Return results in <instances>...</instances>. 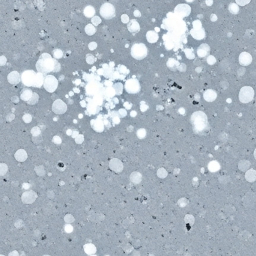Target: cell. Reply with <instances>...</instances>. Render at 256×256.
I'll return each mask as SVG.
<instances>
[{
    "label": "cell",
    "mask_w": 256,
    "mask_h": 256,
    "mask_svg": "<svg viewBox=\"0 0 256 256\" xmlns=\"http://www.w3.org/2000/svg\"><path fill=\"white\" fill-rule=\"evenodd\" d=\"M191 123L195 133H203L208 127V118L203 112L194 113L191 116Z\"/></svg>",
    "instance_id": "6da1fadb"
},
{
    "label": "cell",
    "mask_w": 256,
    "mask_h": 256,
    "mask_svg": "<svg viewBox=\"0 0 256 256\" xmlns=\"http://www.w3.org/2000/svg\"><path fill=\"white\" fill-rule=\"evenodd\" d=\"M36 67L41 74L50 73L54 70L56 67V61H54L50 55L44 54L36 64Z\"/></svg>",
    "instance_id": "7a4b0ae2"
},
{
    "label": "cell",
    "mask_w": 256,
    "mask_h": 256,
    "mask_svg": "<svg viewBox=\"0 0 256 256\" xmlns=\"http://www.w3.org/2000/svg\"><path fill=\"white\" fill-rule=\"evenodd\" d=\"M148 54L147 47L143 44H135L131 48V55L138 60L143 59Z\"/></svg>",
    "instance_id": "3957f363"
},
{
    "label": "cell",
    "mask_w": 256,
    "mask_h": 256,
    "mask_svg": "<svg viewBox=\"0 0 256 256\" xmlns=\"http://www.w3.org/2000/svg\"><path fill=\"white\" fill-rule=\"evenodd\" d=\"M254 95L255 92L252 88L250 86H244L240 90L238 97L241 103H247L252 100Z\"/></svg>",
    "instance_id": "277c9868"
},
{
    "label": "cell",
    "mask_w": 256,
    "mask_h": 256,
    "mask_svg": "<svg viewBox=\"0 0 256 256\" xmlns=\"http://www.w3.org/2000/svg\"><path fill=\"white\" fill-rule=\"evenodd\" d=\"M100 13L104 19H112L116 14V9L112 4L104 3L100 8Z\"/></svg>",
    "instance_id": "5b68a950"
},
{
    "label": "cell",
    "mask_w": 256,
    "mask_h": 256,
    "mask_svg": "<svg viewBox=\"0 0 256 256\" xmlns=\"http://www.w3.org/2000/svg\"><path fill=\"white\" fill-rule=\"evenodd\" d=\"M44 87L48 92H53L58 87V80L53 76L48 75L44 79Z\"/></svg>",
    "instance_id": "8992f818"
},
{
    "label": "cell",
    "mask_w": 256,
    "mask_h": 256,
    "mask_svg": "<svg viewBox=\"0 0 256 256\" xmlns=\"http://www.w3.org/2000/svg\"><path fill=\"white\" fill-rule=\"evenodd\" d=\"M35 76V73L33 70H26L23 73L21 80L25 86H34Z\"/></svg>",
    "instance_id": "52a82bcc"
},
{
    "label": "cell",
    "mask_w": 256,
    "mask_h": 256,
    "mask_svg": "<svg viewBox=\"0 0 256 256\" xmlns=\"http://www.w3.org/2000/svg\"><path fill=\"white\" fill-rule=\"evenodd\" d=\"M125 89L128 93L130 94H134V93L139 92L140 90V85L138 80L130 79L127 80L125 84Z\"/></svg>",
    "instance_id": "ba28073f"
},
{
    "label": "cell",
    "mask_w": 256,
    "mask_h": 256,
    "mask_svg": "<svg viewBox=\"0 0 256 256\" xmlns=\"http://www.w3.org/2000/svg\"><path fill=\"white\" fill-rule=\"evenodd\" d=\"M52 110L56 114H64L67 111V105L65 104L64 101H62L60 99H58L53 103V106H52Z\"/></svg>",
    "instance_id": "9c48e42d"
},
{
    "label": "cell",
    "mask_w": 256,
    "mask_h": 256,
    "mask_svg": "<svg viewBox=\"0 0 256 256\" xmlns=\"http://www.w3.org/2000/svg\"><path fill=\"white\" fill-rule=\"evenodd\" d=\"M38 195L34 191H26L22 195V202L25 204H31L34 202Z\"/></svg>",
    "instance_id": "30bf717a"
},
{
    "label": "cell",
    "mask_w": 256,
    "mask_h": 256,
    "mask_svg": "<svg viewBox=\"0 0 256 256\" xmlns=\"http://www.w3.org/2000/svg\"><path fill=\"white\" fill-rule=\"evenodd\" d=\"M109 167L113 172H121L123 170V163L120 159L117 158H113L109 162Z\"/></svg>",
    "instance_id": "8fae6325"
},
{
    "label": "cell",
    "mask_w": 256,
    "mask_h": 256,
    "mask_svg": "<svg viewBox=\"0 0 256 256\" xmlns=\"http://www.w3.org/2000/svg\"><path fill=\"white\" fill-rule=\"evenodd\" d=\"M252 61V58L251 55L248 53H242L239 56V62L241 65L243 66H247L249 64H251Z\"/></svg>",
    "instance_id": "7c38bea8"
},
{
    "label": "cell",
    "mask_w": 256,
    "mask_h": 256,
    "mask_svg": "<svg viewBox=\"0 0 256 256\" xmlns=\"http://www.w3.org/2000/svg\"><path fill=\"white\" fill-rule=\"evenodd\" d=\"M175 13L181 16H187L190 13V8L187 5H179L175 8Z\"/></svg>",
    "instance_id": "4fadbf2b"
},
{
    "label": "cell",
    "mask_w": 256,
    "mask_h": 256,
    "mask_svg": "<svg viewBox=\"0 0 256 256\" xmlns=\"http://www.w3.org/2000/svg\"><path fill=\"white\" fill-rule=\"evenodd\" d=\"M20 76L19 73L17 71H13L10 73L8 76V80L11 84L16 85L17 83H19L20 81Z\"/></svg>",
    "instance_id": "5bb4252c"
},
{
    "label": "cell",
    "mask_w": 256,
    "mask_h": 256,
    "mask_svg": "<svg viewBox=\"0 0 256 256\" xmlns=\"http://www.w3.org/2000/svg\"><path fill=\"white\" fill-rule=\"evenodd\" d=\"M217 94L215 91L212 89H208L206 90L204 93V98L208 102H213L217 99Z\"/></svg>",
    "instance_id": "9a60e30c"
},
{
    "label": "cell",
    "mask_w": 256,
    "mask_h": 256,
    "mask_svg": "<svg viewBox=\"0 0 256 256\" xmlns=\"http://www.w3.org/2000/svg\"><path fill=\"white\" fill-rule=\"evenodd\" d=\"M245 178L248 182H255L256 181V171L253 169L247 170L245 174Z\"/></svg>",
    "instance_id": "2e32d148"
},
{
    "label": "cell",
    "mask_w": 256,
    "mask_h": 256,
    "mask_svg": "<svg viewBox=\"0 0 256 256\" xmlns=\"http://www.w3.org/2000/svg\"><path fill=\"white\" fill-rule=\"evenodd\" d=\"M15 159L19 162H23L27 159V153L23 149H20V150L17 151L14 154Z\"/></svg>",
    "instance_id": "e0dca14e"
},
{
    "label": "cell",
    "mask_w": 256,
    "mask_h": 256,
    "mask_svg": "<svg viewBox=\"0 0 256 256\" xmlns=\"http://www.w3.org/2000/svg\"><path fill=\"white\" fill-rule=\"evenodd\" d=\"M127 28L130 32H137L140 29V26H139V24L137 21L135 20H132L128 23Z\"/></svg>",
    "instance_id": "ac0fdd59"
},
{
    "label": "cell",
    "mask_w": 256,
    "mask_h": 256,
    "mask_svg": "<svg viewBox=\"0 0 256 256\" xmlns=\"http://www.w3.org/2000/svg\"><path fill=\"white\" fill-rule=\"evenodd\" d=\"M33 93L29 89H24L21 93V99L24 101H29L31 98Z\"/></svg>",
    "instance_id": "d6986e66"
},
{
    "label": "cell",
    "mask_w": 256,
    "mask_h": 256,
    "mask_svg": "<svg viewBox=\"0 0 256 256\" xmlns=\"http://www.w3.org/2000/svg\"><path fill=\"white\" fill-rule=\"evenodd\" d=\"M219 169H220V165L217 161H211L208 164V169L210 170V172H216L219 170Z\"/></svg>",
    "instance_id": "ffe728a7"
},
{
    "label": "cell",
    "mask_w": 256,
    "mask_h": 256,
    "mask_svg": "<svg viewBox=\"0 0 256 256\" xmlns=\"http://www.w3.org/2000/svg\"><path fill=\"white\" fill-rule=\"evenodd\" d=\"M146 38L148 42L150 43H155L158 40V34H157L155 31H150L146 34Z\"/></svg>",
    "instance_id": "44dd1931"
},
{
    "label": "cell",
    "mask_w": 256,
    "mask_h": 256,
    "mask_svg": "<svg viewBox=\"0 0 256 256\" xmlns=\"http://www.w3.org/2000/svg\"><path fill=\"white\" fill-rule=\"evenodd\" d=\"M130 180L133 184H139L142 181V175L139 172H135L130 175Z\"/></svg>",
    "instance_id": "7402d4cb"
},
{
    "label": "cell",
    "mask_w": 256,
    "mask_h": 256,
    "mask_svg": "<svg viewBox=\"0 0 256 256\" xmlns=\"http://www.w3.org/2000/svg\"><path fill=\"white\" fill-rule=\"evenodd\" d=\"M44 77H43L42 74H41V73H38V74H36L35 76V80H34V86H35V87H41V86H42L43 84H44Z\"/></svg>",
    "instance_id": "603a6c76"
},
{
    "label": "cell",
    "mask_w": 256,
    "mask_h": 256,
    "mask_svg": "<svg viewBox=\"0 0 256 256\" xmlns=\"http://www.w3.org/2000/svg\"><path fill=\"white\" fill-rule=\"evenodd\" d=\"M250 166V162L248 160H241L238 163V169L242 172H246L249 170V168Z\"/></svg>",
    "instance_id": "cb8c5ba5"
},
{
    "label": "cell",
    "mask_w": 256,
    "mask_h": 256,
    "mask_svg": "<svg viewBox=\"0 0 256 256\" xmlns=\"http://www.w3.org/2000/svg\"><path fill=\"white\" fill-rule=\"evenodd\" d=\"M210 48L206 44H203L198 48V55L200 57H204L208 54V51H209Z\"/></svg>",
    "instance_id": "d4e9b609"
},
{
    "label": "cell",
    "mask_w": 256,
    "mask_h": 256,
    "mask_svg": "<svg viewBox=\"0 0 256 256\" xmlns=\"http://www.w3.org/2000/svg\"><path fill=\"white\" fill-rule=\"evenodd\" d=\"M191 34H192V37L196 39H202L205 36V33L202 30L200 29H192L191 31Z\"/></svg>",
    "instance_id": "484cf974"
},
{
    "label": "cell",
    "mask_w": 256,
    "mask_h": 256,
    "mask_svg": "<svg viewBox=\"0 0 256 256\" xmlns=\"http://www.w3.org/2000/svg\"><path fill=\"white\" fill-rule=\"evenodd\" d=\"M94 8L91 6H87L84 10V14L87 17H92L94 15Z\"/></svg>",
    "instance_id": "4316f807"
},
{
    "label": "cell",
    "mask_w": 256,
    "mask_h": 256,
    "mask_svg": "<svg viewBox=\"0 0 256 256\" xmlns=\"http://www.w3.org/2000/svg\"><path fill=\"white\" fill-rule=\"evenodd\" d=\"M85 251L87 254H93V253L95 252L96 248L92 244H87L86 246H85Z\"/></svg>",
    "instance_id": "83f0119b"
},
{
    "label": "cell",
    "mask_w": 256,
    "mask_h": 256,
    "mask_svg": "<svg viewBox=\"0 0 256 256\" xmlns=\"http://www.w3.org/2000/svg\"><path fill=\"white\" fill-rule=\"evenodd\" d=\"M85 30H86V32L89 35H92L93 34H94V32H95V31H96L95 28H94V27L92 25H91V24L86 26Z\"/></svg>",
    "instance_id": "f1b7e54d"
},
{
    "label": "cell",
    "mask_w": 256,
    "mask_h": 256,
    "mask_svg": "<svg viewBox=\"0 0 256 256\" xmlns=\"http://www.w3.org/2000/svg\"><path fill=\"white\" fill-rule=\"evenodd\" d=\"M8 166L5 163H0V176L5 175L8 172Z\"/></svg>",
    "instance_id": "f546056e"
},
{
    "label": "cell",
    "mask_w": 256,
    "mask_h": 256,
    "mask_svg": "<svg viewBox=\"0 0 256 256\" xmlns=\"http://www.w3.org/2000/svg\"><path fill=\"white\" fill-rule=\"evenodd\" d=\"M167 172L165 169L163 168H160V169H158L157 171V176L160 178H165L167 176Z\"/></svg>",
    "instance_id": "4dcf8cb0"
},
{
    "label": "cell",
    "mask_w": 256,
    "mask_h": 256,
    "mask_svg": "<svg viewBox=\"0 0 256 256\" xmlns=\"http://www.w3.org/2000/svg\"><path fill=\"white\" fill-rule=\"evenodd\" d=\"M114 89H115V90H116V94H121L122 90H123V86H122L121 83H116V84L114 85Z\"/></svg>",
    "instance_id": "1f68e13d"
},
{
    "label": "cell",
    "mask_w": 256,
    "mask_h": 256,
    "mask_svg": "<svg viewBox=\"0 0 256 256\" xmlns=\"http://www.w3.org/2000/svg\"><path fill=\"white\" fill-rule=\"evenodd\" d=\"M38 95L37 94H33L31 98L29 100V104H35L38 101Z\"/></svg>",
    "instance_id": "d6a6232c"
},
{
    "label": "cell",
    "mask_w": 256,
    "mask_h": 256,
    "mask_svg": "<svg viewBox=\"0 0 256 256\" xmlns=\"http://www.w3.org/2000/svg\"><path fill=\"white\" fill-rule=\"evenodd\" d=\"M40 133H41V130L38 127H35L32 128L31 130V134L34 136H39Z\"/></svg>",
    "instance_id": "836d02e7"
},
{
    "label": "cell",
    "mask_w": 256,
    "mask_h": 256,
    "mask_svg": "<svg viewBox=\"0 0 256 256\" xmlns=\"http://www.w3.org/2000/svg\"><path fill=\"white\" fill-rule=\"evenodd\" d=\"M137 136L138 137L140 138V139H142V138H144L146 136V132H145V130H144V129H140V130H138Z\"/></svg>",
    "instance_id": "e575fe53"
},
{
    "label": "cell",
    "mask_w": 256,
    "mask_h": 256,
    "mask_svg": "<svg viewBox=\"0 0 256 256\" xmlns=\"http://www.w3.org/2000/svg\"><path fill=\"white\" fill-rule=\"evenodd\" d=\"M100 22H101V20H100L98 17H92V23L94 24V26L99 25V24L100 23Z\"/></svg>",
    "instance_id": "d590c367"
},
{
    "label": "cell",
    "mask_w": 256,
    "mask_h": 256,
    "mask_svg": "<svg viewBox=\"0 0 256 256\" xmlns=\"http://www.w3.org/2000/svg\"><path fill=\"white\" fill-rule=\"evenodd\" d=\"M23 121L26 122V123H29V122L31 121V116L28 114L25 115V116H23Z\"/></svg>",
    "instance_id": "8d00e7d4"
},
{
    "label": "cell",
    "mask_w": 256,
    "mask_h": 256,
    "mask_svg": "<svg viewBox=\"0 0 256 256\" xmlns=\"http://www.w3.org/2000/svg\"><path fill=\"white\" fill-rule=\"evenodd\" d=\"M237 2V4L240 5H245L246 4L249 3L250 0H236Z\"/></svg>",
    "instance_id": "74e56055"
},
{
    "label": "cell",
    "mask_w": 256,
    "mask_h": 256,
    "mask_svg": "<svg viewBox=\"0 0 256 256\" xmlns=\"http://www.w3.org/2000/svg\"><path fill=\"white\" fill-rule=\"evenodd\" d=\"M86 61H87L88 63H89V64H91V63H93L94 61V58L92 56H89L86 58Z\"/></svg>",
    "instance_id": "f35d334b"
},
{
    "label": "cell",
    "mask_w": 256,
    "mask_h": 256,
    "mask_svg": "<svg viewBox=\"0 0 256 256\" xmlns=\"http://www.w3.org/2000/svg\"><path fill=\"white\" fill-rule=\"evenodd\" d=\"M208 64H213L216 62V59L213 56H210L209 58L208 59Z\"/></svg>",
    "instance_id": "ab89813d"
},
{
    "label": "cell",
    "mask_w": 256,
    "mask_h": 256,
    "mask_svg": "<svg viewBox=\"0 0 256 256\" xmlns=\"http://www.w3.org/2000/svg\"><path fill=\"white\" fill-rule=\"evenodd\" d=\"M54 55L56 58H61V56H62V53H61V52L59 51V50H57L56 52H55Z\"/></svg>",
    "instance_id": "60d3db41"
},
{
    "label": "cell",
    "mask_w": 256,
    "mask_h": 256,
    "mask_svg": "<svg viewBox=\"0 0 256 256\" xmlns=\"http://www.w3.org/2000/svg\"><path fill=\"white\" fill-rule=\"evenodd\" d=\"M8 256H19V253H18L17 251L14 250V251H12L11 252H10Z\"/></svg>",
    "instance_id": "b9f144b4"
},
{
    "label": "cell",
    "mask_w": 256,
    "mask_h": 256,
    "mask_svg": "<svg viewBox=\"0 0 256 256\" xmlns=\"http://www.w3.org/2000/svg\"><path fill=\"white\" fill-rule=\"evenodd\" d=\"M53 142H56V143H61V139H60L59 137H58V136H55L54 138H53Z\"/></svg>",
    "instance_id": "7bdbcfd3"
},
{
    "label": "cell",
    "mask_w": 256,
    "mask_h": 256,
    "mask_svg": "<svg viewBox=\"0 0 256 256\" xmlns=\"http://www.w3.org/2000/svg\"><path fill=\"white\" fill-rule=\"evenodd\" d=\"M72 230H73V228H72V226H70V225H66L65 226V231H67V232H70Z\"/></svg>",
    "instance_id": "ee69618b"
},
{
    "label": "cell",
    "mask_w": 256,
    "mask_h": 256,
    "mask_svg": "<svg viewBox=\"0 0 256 256\" xmlns=\"http://www.w3.org/2000/svg\"><path fill=\"white\" fill-rule=\"evenodd\" d=\"M2 59H3V57L0 58V65H3V64L5 63V61H6V59H4L3 60H2Z\"/></svg>",
    "instance_id": "f6af8a7d"
},
{
    "label": "cell",
    "mask_w": 256,
    "mask_h": 256,
    "mask_svg": "<svg viewBox=\"0 0 256 256\" xmlns=\"http://www.w3.org/2000/svg\"><path fill=\"white\" fill-rule=\"evenodd\" d=\"M126 19H128L127 18V15H123L121 17V20H122V21H123L124 23H127V21L126 20Z\"/></svg>",
    "instance_id": "bcb514c9"
},
{
    "label": "cell",
    "mask_w": 256,
    "mask_h": 256,
    "mask_svg": "<svg viewBox=\"0 0 256 256\" xmlns=\"http://www.w3.org/2000/svg\"><path fill=\"white\" fill-rule=\"evenodd\" d=\"M254 157H255V159H256V149L255 150V151H254Z\"/></svg>",
    "instance_id": "7dc6e473"
},
{
    "label": "cell",
    "mask_w": 256,
    "mask_h": 256,
    "mask_svg": "<svg viewBox=\"0 0 256 256\" xmlns=\"http://www.w3.org/2000/svg\"><path fill=\"white\" fill-rule=\"evenodd\" d=\"M0 256H5V255H0Z\"/></svg>",
    "instance_id": "c3c4849f"
},
{
    "label": "cell",
    "mask_w": 256,
    "mask_h": 256,
    "mask_svg": "<svg viewBox=\"0 0 256 256\" xmlns=\"http://www.w3.org/2000/svg\"><path fill=\"white\" fill-rule=\"evenodd\" d=\"M92 256H95V255H92Z\"/></svg>",
    "instance_id": "681fc988"
}]
</instances>
